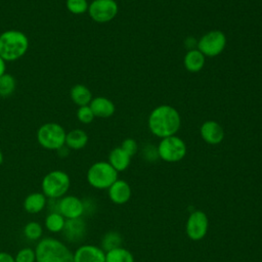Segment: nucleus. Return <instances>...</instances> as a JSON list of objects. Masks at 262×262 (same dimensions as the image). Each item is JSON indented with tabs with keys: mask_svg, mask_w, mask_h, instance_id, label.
Instances as JSON below:
<instances>
[{
	"mask_svg": "<svg viewBox=\"0 0 262 262\" xmlns=\"http://www.w3.org/2000/svg\"><path fill=\"white\" fill-rule=\"evenodd\" d=\"M179 113L170 105H160L151 111L148 117V128L158 137L165 138L174 135L180 127Z\"/></svg>",
	"mask_w": 262,
	"mask_h": 262,
	"instance_id": "1",
	"label": "nucleus"
},
{
	"mask_svg": "<svg viewBox=\"0 0 262 262\" xmlns=\"http://www.w3.org/2000/svg\"><path fill=\"white\" fill-rule=\"evenodd\" d=\"M35 254L36 262H74V253L54 237L41 238L35 248Z\"/></svg>",
	"mask_w": 262,
	"mask_h": 262,
	"instance_id": "2",
	"label": "nucleus"
},
{
	"mask_svg": "<svg viewBox=\"0 0 262 262\" xmlns=\"http://www.w3.org/2000/svg\"><path fill=\"white\" fill-rule=\"evenodd\" d=\"M29 39L18 30H7L0 35V56L5 61H13L26 54Z\"/></svg>",
	"mask_w": 262,
	"mask_h": 262,
	"instance_id": "3",
	"label": "nucleus"
},
{
	"mask_svg": "<svg viewBox=\"0 0 262 262\" xmlns=\"http://www.w3.org/2000/svg\"><path fill=\"white\" fill-rule=\"evenodd\" d=\"M86 178L92 187L96 189H107L118 179V172L108 162L101 161L90 166Z\"/></svg>",
	"mask_w": 262,
	"mask_h": 262,
	"instance_id": "4",
	"label": "nucleus"
},
{
	"mask_svg": "<svg viewBox=\"0 0 262 262\" xmlns=\"http://www.w3.org/2000/svg\"><path fill=\"white\" fill-rule=\"evenodd\" d=\"M66 131L57 123H45L37 131V141L45 149L58 150L66 144Z\"/></svg>",
	"mask_w": 262,
	"mask_h": 262,
	"instance_id": "5",
	"label": "nucleus"
},
{
	"mask_svg": "<svg viewBox=\"0 0 262 262\" xmlns=\"http://www.w3.org/2000/svg\"><path fill=\"white\" fill-rule=\"evenodd\" d=\"M41 187L46 198L60 199L70 188V177L61 170L50 171L43 177Z\"/></svg>",
	"mask_w": 262,
	"mask_h": 262,
	"instance_id": "6",
	"label": "nucleus"
},
{
	"mask_svg": "<svg viewBox=\"0 0 262 262\" xmlns=\"http://www.w3.org/2000/svg\"><path fill=\"white\" fill-rule=\"evenodd\" d=\"M157 148L159 158L168 163L179 162L186 155V145L184 141L175 135L162 138Z\"/></svg>",
	"mask_w": 262,
	"mask_h": 262,
	"instance_id": "7",
	"label": "nucleus"
},
{
	"mask_svg": "<svg viewBox=\"0 0 262 262\" xmlns=\"http://www.w3.org/2000/svg\"><path fill=\"white\" fill-rule=\"evenodd\" d=\"M226 46V37L223 32L214 30L206 33L198 41V50L205 56L214 57L219 55Z\"/></svg>",
	"mask_w": 262,
	"mask_h": 262,
	"instance_id": "8",
	"label": "nucleus"
},
{
	"mask_svg": "<svg viewBox=\"0 0 262 262\" xmlns=\"http://www.w3.org/2000/svg\"><path fill=\"white\" fill-rule=\"evenodd\" d=\"M119 10L115 0H93L88 7L89 16L99 24L108 23L115 18Z\"/></svg>",
	"mask_w": 262,
	"mask_h": 262,
	"instance_id": "9",
	"label": "nucleus"
},
{
	"mask_svg": "<svg viewBox=\"0 0 262 262\" xmlns=\"http://www.w3.org/2000/svg\"><path fill=\"white\" fill-rule=\"evenodd\" d=\"M209 229V219L205 212L201 210L192 211L186 221L185 231L191 241L203 239Z\"/></svg>",
	"mask_w": 262,
	"mask_h": 262,
	"instance_id": "10",
	"label": "nucleus"
},
{
	"mask_svg": "<svg viewBox=\"0 0 262 262\" xmlns=\"http://www.w3.org/2000/svg\"><path fill=\"white\" fill-rule=\"evenodd\" d=\"M57 212L66 219L80 218L84 214V204L76 195H63L57 201Z\"/></svg>",
	"mask_w": 262,
	"mask_h": 262,
	"instance_id": "11",
	"label": "nucleus"
},
{
	"mask_svg": "<svg viewBox=\"0 0 262 262\" xmlns=\"http://www.w3.org/2000/svg\"><path fill=\"white\" fill-rule=\"evenodd\" d=\"M87 232L86 222L80 218L75 219H67L64 226L61 230L63 238L72 244L80 243L84 239Z\"/></svg>",
	"mask_w": 262,
	"mask_h": 262,
	"instance_id": "12",
	"label": "nucleus"
},
{
	"mask_svg": "<svg viewBox=\"0 0 262 262\" xmlns=\"http://www.w3.org/2000/svg\"><path fill=\"white\" fill-rule=\"evenodd\" d=\"M74 262H105V252L94 245H83L74 252Z\"/></svg>",
	"mask_w": 262,
	"mask_h": 262,
	"instance_id": "13",
	"label": "nucleus"
},
{
	"mask_svg": "<svg viewBox=\"0 0 262 262\" xmlns=\"http://www.w3.org/2000/svg\"><path fill=\"white\" fill-rule=\"evenodd\" d=\"M108 198L116 205L126 204L132 194L129 183L123 179H117L108 188Z\"/></svg>",
	"mask_w": 262,
	"mask_h": 262,
	"instance_id": "14",
	"label": "nucleus"
},
{
	"mask_svg": "<svg viewBox=\"0 0 262 262\" xmlns=\"http://www.w3.org/2000/svg\"><path fill=\"white\" fill-rule=\"evenodd\" d=\"M202 138L209 144H218L224 138V130L215 121H206L200 129Z\"/></svg>",
	"mask_w": 262,
	"mask_h": 262,
	"instance_id": "15",
	"label": "nucleus"
},
{
	"mask_svg": "<svg viewBox=\"0 0 262 262\" xmlns=\"http://www.w3.org/2000/svg\"><path fill=\"white\" fill-rule=\"evenodd\" d=\"M89 106L92 110L94 116L98 118H108L114 115L116 110L114 102L102 96L92 98Z\"/></svg>",
	"mask_w": 262,
	"mask_h": 262,
	"instance_id": "16",
	"label": "nucleus"
},
{
	"mask_svg": "<svg viewBox=\"0 0 262 262\" xmlns=\"http://www.w3.org/2000/svg\"><path fill=\"white\" fill-rule=\"evenodd\" d=\"M131 162V157L120 146L115 147L108 155V163L117 171L122 172L126 170Z\"/></svg>",
	"mask_w": 262,
	"mask_h": 262,
	"instance_id": "17",
	"label": "nucleus"
},
{
	"mask_svg": "<svg viewBox=\"0 0 262 262\" xmlns=\"http://www.w3.org/2000/svg\"><path fill=\"white\" fill-rule=\"evenodd\" d=\"M47 205V198L43 192H32L24 201V209L30 214L41 212Z\"/></svg>",
	"mask_w": 262,
	"mask_h": 262,
	"instance_id": "18",
	"label": "nucleus"
},
{
	"mask_svg": "<svg viewBox=\"0 0 262 262\" xmlns=\"http://www.w3.org/2000/svg\"><path fill=\"white\" fill-rule=\"evenodd\" d=\"M70 97L78 106L89 105L92 100V93L88 87L82 84H76L71 88Z\"/></svg>",
	"mask_w": 262,
	"mask_h": 262,
	"instance_id": "19",
	"label": "nucleus"
},
{
	"mask_svg": "<svg viewBox=\"0 0 262 262\" xmlns=\"http://www.w3.org/2000/svg\"><path fill=\"white\" fill-rule=\"evenodd\" d=\"M183 63L188 72H200L205 64V55L198 49L188 50L184 56Z\"/></svg>",
	"mask_w": 262,
	"mask_h": 262,
	"instance_id": "20",
	"label": "nucleus"
},
{
	"mask_svg": "<svg viewBox=\"0 0 262 262\" xmlns=\"http://www.w3.org/2000/svg\"><path fill=\"white\" fill-rule=\"evenodd\" d=\"M88 142V135L82 129H74L67 133L66 135V144L68 148L71 149H81L86 146Z\"/></svg>",
	"mask_w": 262,
	"mask_h": 262,
	"instance_id": "21",
	"label": "nucleus"
},
{
	"mask_svg": "<svg viewBox=\"0 0 262 262\" xmlns=\"http://www.w3.org/2000/svg\"><path fill=\"white\" fill-rule=\"evenodd\" d=\"M123 237L118 231H107L103 234L100 242V248L106 253L111 250L122 247Z\"/></svg>",
	"mask_w": 262,
	"mask_h": 262,
	"instance_id": "22",
	"label": "nucleus"
},
{
	"mask_svg": "<svg viewBox=\"0 0 262 262\" xmlns=\"http://www.w3.org/2000/svg\"><path fill=\"white\" fill-rule=\"evenodd\" d=\"M105 262H134V256L129 250L119 247L105 253Z\"/></svg>",
	"mask_w": 262,
	"mask_h": 262,
	"instance_id": "23",
	"label": "nucleus"
},
{
	"mask_svg": "<svg viewBox=\"0 0 262 262\" xmlns=\"http://www.w3.org/2000/svg\"><path fill=\"white\" fill-rule=\"evenodd\" d=\"M66 220L67 219L58 212H50L45 218V227L48 231L53 233L61 232Z\"/></svg>",
	"mask_w": 262,
	"mask_h": 262,
	"instance_id": "24",
	"label": "nucleus"
},
{
	"mask_svg": "<svg viewBox=\"0 0 262 262\" xmlns=\"http://www.w3.org/2000/svg\"><path fill=\"white\" fill-rule=\"evenodd\" d=\"M16 88L15 78L10 74H3L0 77V97H8L12 95Z\"/></svg>",
	"mask_w": 262,
	"mask_h": 262,
	"instance_id": "25",
	"label": "nucleus"
},
{
	"mask_svg": "<svg viewBox=\"0 0 262 262\" xmlns=\"http://www.w3.org/2000/svg\"><path fill=\"white\" fill-rule=\"evenodd\" d=\"M43 233L42 225L36 221L27 223L24 227V234L30 241H38L41 238Z\"/></svg>",
	"mask_w": 262,
	"mask_h": 262,
	"instance_id": "26",
	"label": "nucleus"
},
{
	"mask_svg": "<svg viewBox=\"0 0 262 262\" xmlns=\"http://www.w3.org/2000/svg\"><path fill=\"white\" fill-rule=\"evenodd\" d=\"M66 6L71 13L79 15L88 11L89 4L87 0H67Z\"/></svg>",
	"mask_w": 262,
	"mask_h": 262,
	"instance_id": "27",
	"label": "nucleus"
},
{
	"mask_svg": "<svg viewBox=\"0 0 262 262\" xmlns=\"http://www.w3.org/2000/svg\"><path fill=\"white\" fill-rule=\"evenodd\" d=\"M15 262H36L35 250L32 248H23L14 256Z\"/></svg>",
	"mask_w": 262,
	"mask_h": 262,
	"instance_id": "28",
	"label": "nucleus"
},
{
	"mask_svg": "<svg viewBox=\"0 0 262 262\" xmlns=\"http://www.w3.org/2000/svg\"><path fill=\"white\" fill-rule=\"evenodd\" d=\"M94 117L95 116L89 105L79 106V108L77 111V119L79 120V122H81L83 124H89L93 121Z\"/></svg>",
	"mask_w": 262,
	"mask_h": 262,
	"instance_id": "29",
	"label": "nucleus"
},
{
	"mask_svg": "<svg viewBox=\"0 0 262 262\" xmlns=\"http://www.w3.org/2000/svg\"><path fill=\"white\" fill-rule=\"evenodd\" d=\"M121 147L130 156V157H133L136 152H137V143L134 139L132 138H127L125 139L123 142H122V145Z\"/></svg>",
	"mask_w": 262,
	"mask_h": 262,
	"instance_id": "30",
	"label": "nucleus"
},
{
	"mask_svg": "<svg viewBox=\"0 0 262 262\" xmlns=\"http://www.w3.org/2000/svg\"><path fill=\"white\" fill-rule=\"evenodd\" d=\"M142 157L147 162H155L159 158L158 148L154 145H146L142 150Z\"/></svg>",
	"mask_w": 262,
	"mask_h": 262,
	"instance_id": "31",
	"label": "nucleus"
},
{
	"mask_svg": "<svg viewBox=\"0 0 262 262\" xmlns=\"http://www.w3.org/2000/svg\"><path fill=\"white\" fill-rule=\"evenodd\" d=\"M0 262H15L14 257L6 252H0Z\"/></svg>",
	"mask_w": 262,
	"mask_h": 262,
	"instance_id": "32",
	"label": "nucleus"
},
{
	"mask_svg": "<svg viewBox=\"0 0 262 262\" xmlns=\"http://www.w3.org/2000/svg\"><path fill=\"white\" fill-rule=\"evenodd\" d=\"M184 44H185V46H186L189 50H191V49H194V47L198 45V42L195 41V39H194V38H192V37H188V38H186V39H185Z\"/></svg>",
	"mask_w": 262,
	"mask_h": 262,
	"instance_id": "33",
	"label": "nucleus"
},
{
	"mask_svg": "<svg viewBox=\"0 0 262 262\" xmlns=\"http://www.w3.org/2000/svg\"><path fill=\"white\" fill-rule=\"evenodd\" d=\"M5 70H6V61L0 56V77L5 74Z\"/></svg>",
	"mask_w": 262,
	"mask_h": 262,
	"instance_id": "34",
	"label": "nucleus"
},
{
	"mask_svg": "<svg viewBox=\"0 0 262 262\" xmlns=\"http://www.w3.org/2000/svg\"><path fill=\"white\" fill-rule=\"evenodd\" d=\"M2 163H3V154H2V151L0 150V166L2 165Z\"/></svg>",
	"mask_w": 262,
	"mask_h": 262,
	"instance_id": "35",
	"label": "nucleus"
}]
</instances>
